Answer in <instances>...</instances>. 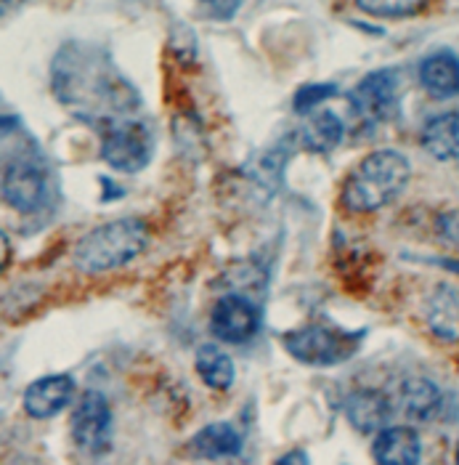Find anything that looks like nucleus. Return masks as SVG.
Wrapping results in <instances>:
<instances>
[{
  "label": "nucleus",
  "instance_id": "20e7f679",
  "mask_svg": "<svg viewBox=\"0 0 459 465\" xmlns=\"http://www.w3.org/2000/svg\"><path fill=\"white\" fill-rule=\"evenodd\" d=\"M366 330H340L329 324H306L284 335L287 354L306 367H335L358 354Z\"/></svg>",
  "mask_w": 459,
  "mask_h": 465
},
{
  "label": "nucleus",
  "instance_id": "9b49d317",
  "mask_svg": "<svg viewBox=\"0 0 459 465\" xmlns=\"http://www.w3.org/2000/svg\"><path fill=\"white\" fill-rule=\"evenodd\" d=\"M393 404L396 412H401L404 418L415 420V423H430L441 415L444 404V394L441 389L427 381V378H406L398 383L396 394H393Z\"/></svg>",
  "mask_w": 459,
  "mask_h": 465
},
{
  "label": "nucleus",
  "instance_id": "2eb2a0df",
  "mask_svg": "<svg viewBox=\"0 0 459 465\" xmlns=\"http://www.w3.org/2000/svg\"><path fill=\"white\" fill-rule=\"evenodd\" d=\"M420 83L433 99H452L459 94V56L435 51L420 62Z\"/></svg>",
  "mask_w": 459,
  "mask_h": 465
},
{
  "label": "nucleus",
  "instance_id": "7ed1b4c3",
  "mask_svg": "<svg viewBox=\"0 0 459 465\" xmlns=\"http://www.w3.org/2000/svg\"><path fill=\"white\" fill-rule=\"evenodd\" d=\"M149 223L136 218V215H125V218H114L106 221L102 226L91 229L72 251V263L77 272L83 274H106L114 272L125 263H131L133 258H139L146 245H149Z\"/></svg>",
  "mask_w": 459,
  "mask_h": 465
},
{
  "label": "nucleus",
  "instance_id": "4be33fe9",
  "mask_svg": "<svg viewBox=\"0 0 459 465\" xmlns=\"http://www.w3.org/2000/svg\"><path fill=\"white\" fill-rule=\"evenodd\" d=\"M438 232H441L444 240L459 245V211H449V213L441 215L438 218Z\"/></svg>",
  "mask_w": 459,
  "mask_h": 465
},
{
  "label": "nucleus",
  "instance_id": "6e6552de",
  "mask_svg": "<svg viewBox=\"0 0 459 465\" xmlns=\"http://www.w3.org/2000/svg\"><path fill=\"white\" fill-rule=\"evenodd\" d=\"M72 439L88 455H102L112 447V407L104 394L85 391L72 412Z\"/></svg>",
  "mask_w": 459,
  "mask_h": 465
},
{
  "label": "nucleus",
  "instance_id": "f03ea898",
  "mask_svg": "<svg viewBox=\"0 0 459 465\" xmlns=\"http://www.w3.org/2000/svg\"><path fill=\"white\" fill-rule=\"evenodd\" d=\"M412 179L406 154L396 149L369 152L343 186V208L351 213H377L396 203Z\"/></svg>",
  "mask_w": 459,
  "mask_h": 465
},
{
  "label": "nucleus",
  "instance_id": "0eeeda50",
  "mask_svg": "<svg viewBox=\"0 0 459 465\" xmlns=\"http://www.w3.org/2000/svg\"><path fill=\"white\" fill-rule=\"evenodd\" d=\"M3 200L19 213H35L48 200V171L33 154H16L3 168Z\"/></svg>",
  "mask_w": 459,
  "mask_h": 465
},
{
  "label": "nucleus",
  "instance_id": "6ab92c4d",
  "mask_svg": "<svg viewBox=\"0 0 459 465\" xmlns=\"http://www.w3.org/2000/svg\"><path fill=\"white\" fill-rule=\"evenodd\" d=\"M189 447L200 458H231L242 452V433L231 423H210L191 439Z\"/></svg>",
  "mask_w": 459,
  "mask_h": 465
},
{
  "label": "nucleus",
  "instance_id": "aec40b11",
  "mask_svg": "<svg viewBox=\"0 0 459 465\" xmlns=\"http://www.w3.org/2000/svg\"><path fill=\"white\" fill-rule=\"evenodd\" d=\"M356 8L375 19H409L423 14L430 0H354Z\"/></svg>",
  "mask_w": 459,
  "mask_h": 465
},
{
  "label": "nucleus",
  "instance_id": "423d86ee",
  "mask_svg": "<svg viewBox=\"0 0 459 465\" xmlns=\"http://www.w3.org/2000/svg\"><path fill=\"white\" fill-rule=\"evenodd\" d=\"M351 109L358 120L364 123H390L398 117V104H401V72L393 67L369 72L364 74L348 94Z\"/></svg>",
  "mask_w": 459,
  "mask_h": 465
},
{
  "label": "nucleus",
  "instance_id": "412c9836",
  "mask_svg": "<svg viewBox=\"0 0 459 465\" xmlns=\"http://www.w3.org/2000/svg\"><path fill=\"white\" fill-rule=\"evenodd\" d=\"M332 96H337V85L335 83H308V85L298 88V94L292 99V109L298 114H311L318 104H324Z\"/></svg>",
  "mask_w": 459,
  "mask_h": 465
},
{
  "label": "nucleus",
  "instance_id": "4468645a",
  "mask_svg": "<svg viewBox=\"0 0 459 465\" xmlns=\"http://www.w3.org/2000/svg\"><path fill=\"white\" fill-rule=\"evenodd\" d=\"M372 455L380 465H415L423 458L420 433L409 426H388L375 436Z\"/></svg>",
  "mask_w": 459,
  "mask_h": 465
},
{
  "label": "nucleus",
  "instance_id": "f8f14e48",
  "mask_svg": "<svg viewBox=\"0 0 459 465\" xmlns=\"http://www.w3.org/2000/svg\"><path fill=\"white\" fill-rule=\"evenodd\" d=\"M72 399H74V381L70 375H45L27 386L22 404L30 418L48 420L56 418Z\"/></svg>",
  "mask_w": 459,
  "mask_h": 465
},
{
  "label": "nucleus",
  "instance_id": "dca6fc26",
  "mask_svg": "<svg viewBox=\"0 0 459 465\" xmlns=\"http://www.w3.org/2000/svg\"><path fill=\"white\" fill-rule=\"evenodd\" d=\"M423 149L441 163L459 157V112H441L430 117L420 134Z\"/></svg>",
  "mask_w": 459,
  "mask_h": 465
},
{
  "label": "nucleus",
  "instance_id": "a211bd4d",
  "mask_svg": "<svg viewBox=\"0 0 459 465\" xmlns=\"http://www.w3.org/2000/svg\"><path fill=\"white\" fill-rule=\"evenodd\" d=\"M194 367H197V375L205 381V386H210L215 391H229L234 386V378H237L234 359L223 349H218L215 343H205L197 349Z\"/></svg>",
  "mask_w": 459,
  "mask_h": 465
},
{
  "label": "nucleus",
  "instance_id": "ddd939ff",
  "mask_svg": "<svg viewBox=\"0 0 459 465\" xmlns=\"http://www.w3.org/2000/svg\"><path fill=\"white\" fill-rule=\"evenodd\" d=\"M393 415H396V404L393 396L386 391L361 389L346 399V418L361 433H380L383 429H388Z\"/></svg>",
  "mask_w": 459,
  "mask_h": 465
},
{
  "label": "nucleus",
  "instance_id": "f3484780",
  "mask_svg": "<svg viewBox=\"0 0 459 465\" xmlns=\"http://www.w3.org/2000/svg\"><path fill=\"white\" fill-rule=\"evenodd\" d=\"M343 136H346V125H343L340 114H335L329 109L311 114V120L300 131L303 146L308 152H317V154H327V152L337 149L340 142H343Z\"/></svg>",
  "mask_w": 459,
  "mask_h": 465
},
{
  "label": "nucleus",
  "instance_id": "1a4fd4ad",
  "mask_svg": "<svg viewBox=\"0 0 459 465\" xmlns=\"http://www.w3.org/2000/svg\"><path fill=\"white\" fill-rule=\"evenodd\" d=\"M210 330L218 341L245 343L260 330V309L242 292H226L212 306Z\"/></svg>",
  "mask_w": 459,
  "mask_h": 465
},
{
  "label": "nucleus",
  "instance_id": "b1692460",
  "mask_svg": "<svg viewBox=\"0 0 459 465\" xmlns=\"http://www.w3.org/2000/svg\"><path fill=\"white\" fill-rule=\"evenodd\" d=\"M457 463H459V447H457Z\"/></svg>",
  "mask_w": 459,
  "mask_h": 465
},
{
  "label": "nucleus",
  "instance_id": "39448f33",
  "mask_svg": "<svg viewBox=\"0 0 459 465\" xmlns=\"http://www.w3.org/2000/svg\"><path fill=\"white\" fill-rule=\"evenodd\" d=\"M154 154L151 128L133 117H114L102 125V160L120 173H139Z\"/></svg>",
  "mask_w": 459,
  "mask_h": 465
},
{
  "label": "nucleus",
  "instance_id": "9d476101",
  "mask_svg": "<svg viewBox=\"0 0 459 465\" xmlns=\"http://www.w3.org/2000/svg\"><path fill=\"white\" fill-rule=\"evenodd\" d=\"M425 324L441 343H459V287L438 282L425 298Z\"/></svg>",
  "mask_w": 459,
  "mask_h": 465
},
{
  "label": "nucleus",
  "instance_id": "f257e3e1",
  "mask_svg": "<svg viewBox=\"0 0 459 465\" xmlns=\"http://www.w3.org/2000/svg\"><path fill=\"white\" fill-rule=\"evenodd\" d=\"M54 94L80 120L102 123L114 117H131L142 107V96L133 83L114 67L104 48L72 40L62 45L51 67Z\"/></svg>",
  "mask_w": 459,
  "mask_h": 465
},
{
  "label": "nucleus",
  "instance_id": "5701e85b",
  "mask_svg": "<svg viewBox=\"0 0 459 465\" xmlns=\"http://www.w3.org/2000/svg\"><path fill=\"white\" fill-rule=\"evenodd\" d=\"M277 463H279V465H295V463L308 465V463H311V455H306L303 450H292V452L282 455V458H279Z\"/></svg>",
  "mask_w": 459,
  "mask_h": 465
}]
</instances>
